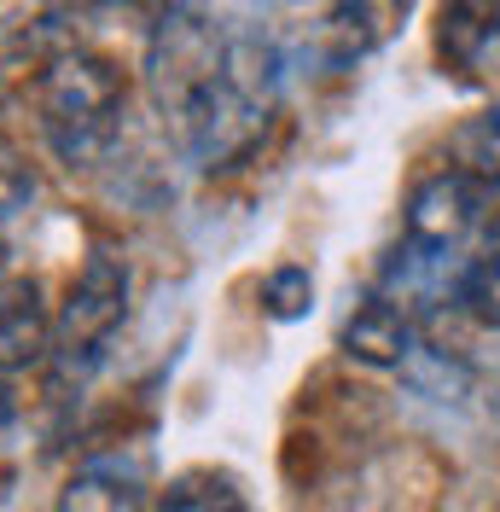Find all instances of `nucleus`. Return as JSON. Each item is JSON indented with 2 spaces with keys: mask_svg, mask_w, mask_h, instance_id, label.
<instances>
[{
  "mask_svg": "<svg viewBox=\"0 0 500 512\" xmlns=\"http://www.w3.org/2000/svg\"><path fill=\"white\" fill-rule=\"evenodd\" d=\"M437 59L454 82H489L500 70V0H437Z\"/></svg>",
  "mask_w": 500,
  "mask_h": 512,
  "instance_id": "6",
  "label": "nucleus"
},
{
  "mask_svg": "<svg viewBox=\"0 0 500 512\" xmlns=\"http://www.w3.org/2000/svg\"><path fill=\"white\" fill-rule=\"evenodd\" d=\"M390 6H396V12H407V6H413V0H390Z\"/></svg>",
  "mask_w": 500,
  "mask_h": 512,
  "instance_id": "18",
  "label": "nucleus"
},
{
  "mask_svg": "<svg viewBox=\"0 0 500 512\" xmlns=\"http://www.w3.org/2000/svg\"><path fill=\"white\" fill-rule=\"evenodd\" d=\"M123 117L128 76L105 53L64 47L59 59H47L41 82H35V123L59 163H70V169L105 163L111 146L123 140Z\"/></svg>",
  "mask_w": 500,
  "mask_h": 512,
  "instance_id": "2",
  "label": "nucleus"
},
{
  "mask_svg": "<svg viewBox=\"0 0 500 512\" xmlns=\"http://www.w3.org/2000/svg\"><path fill=\"white\" fill-rule=\"evenodd\" d=\"M35 198V169L30 158L12 146V140H0V222H12L24 204Z\"/></svg>",
  "mask_w": 500,
  "mask_h": 512,
  "instance_id": "15",
  "label": "nucleus"
},
{
  "mask_svg": "<svg viewBox=\"0 0 500 512\" xmlns=\"http://www.w3.org/2000/svg\"><path fill=\"white\" fill-rule=\"evenodd\" d=\"M285 64L309 70H349L378 47V6L373 0H280L274 24Z\"/></svg>",
  "mask_w": 500,
  "mask_h": 512,
  "instance_id": "4",
  "label": "nucleus"
},
{
  "mask_svg": "<svg viewBox=\"0 0 500 512\" xmlns=\"http://www.w3.org/2000/svg\"><path fill=\"white\" fill-rule=\"evenodd\" d=\"M41 355H53V315L41 303V286L6 280L0 286V379L35 367Z\"/></svg>",
  "mask_w": 500,
  "mask_h": 512,
  "instance_id": "9",
  "label": "nucleus"
},
{
  "mask_svg": "<svg viewBox=\"0 0 500 512\" xmlns=\"http://www.w3.org/2000/svg\"><path fill=\"white\" fill-rule=\"evenodd\" d=\"M262 309L274 320H303L314 309V274L303 262H285L262 280Z\"/></svg>",
  "mask_w": 500,
  "mask_h": 512,
  "instance_id": "14",
  "label": "nucleus"
},
{
  "mask_svg": "<svg viewBox=\"0 0 500 512\" xmlns=\"http://www.w3.org/2000/svg\"><path fill=\"white\" fill-rule=\"evenodd\" d=\"M157 512H250L245 489L233 472H216V466H192L181 478H169Z\"/></svg>",
  "mask_w": 500,
  "mask_h": 512,
  "instance_id": "11",
  "label": "nucleus"
},
{
  "mask_svg": "<svg viewBox=\"0 0 500 512\" xmlns=\"http://www.w3.org/2000/svg\"><path fill=\"white\" fill-rule=\"evenodd\" d=\"M18 419V402H12V384L0 379V437H6V425Z\"/></svg>",
  "mask_w": 500,
  "mask_h": 512,
  "instance_id": "16",
  "label": "nucleus"
},
{
  "mask_svg": "<svg viewBox=\"0 0 500 512\" xmlns=\"http://www.w3.org/2000/svg\"><path fill=\"white\" fill-rule=\"evenodd\" d=\"M59 41H64L59 0H0V64L59 59L53 53Z\"/></svg>",
  "mask_w": 500,
  "mask_h": 512,
  "instance_id": "10",
  "label": "nucleus"
},
{
  "mask_svg": "<svg viewBox=\"0 0 500 512\" xmlns=\"http://www.w3.org/2000/svg\"><path fill=\"white\" fill-rule=\"evenodd\" d=\"M88 6H140V0H88Z\"/></svg>",
  "mask_w": 500,
  "mask_h": 512,
  "instance_id": "17",
  "label": "nucleus"
},
{
  "mask_svg": "<svg viewBox=\"0 0 500 512\" xmlns=\"http://www.w3.org/2000/svg\"><path fill=\"white\" fill-rule=\"evenodd\" d=\"M349 361H367V367H407V355L419 350V320L407 315L396 297L373 291L367 303H355L338 332Z\"/></svg>",
  "mask_w": 500,
  "mask_h": 512,
  "instance_id": "7",
  "label": "nucleus"
},
{
  "mask_svg": "<svg viewBox=\"0 0 500 512\" xmlns=\"http://www.w3.org/2000/svg\"><path fill=\"white\" fill-rule=\"evenodd\" d=\"M146 507V460L140 454H94L59 489V512H140Z\"/></svg>",
  "mask_w": 500,
  "mask_h": 512,
  "instance_id": "8",
  "label": "nucleus"
},
{
  "mask_svg": "<svg viewBox=\"0 0 500 512\" xmlns=\"http://www.w3.org/2000/svg\"><path fill=\"white\" fill-rule=\"evenodd\" d=\"M123 320H128V268L111 251H94L64 291V309L53 315V355H47L53 373L64 384L70 379L82 384L105 361Z\"/></svg>",
  "mask_w": 500,
  "mask_h": 512,
  "instance_id": "3",
  "label": "nucleus"
},
{
  "mask_svg": "<svg viewBox=\"0 0 500 512\" xmlns=\"http://www.w3.org/2000/svg\"><path fill=\"white\" fill-rule=\"evenodd\" d=\"M227 47H233V30L210 12V0H152L146 99L163 117V128L175 134V146L216 105L221 82H227Z\"/></svg>",
  "mask_w": 500,
  "mask_h": 512,
  "instance_id": "1",
  "label": "nucleus"
},
{
  "mask_svg": "<svg viewBox=\"0 0 500 512\" xmlns=\"http://www.w3.org/2000/svg\"><path fill=\"white\" fill-rule=\"evenodd\" d=\"M460 303H466L483 326H500V210H495V222L483 227V239H477V251H471V262H466Z\"/></svg>",
  "mask_w": 500,
  "mask_h": 512,
  "instance_id": "13",
  "label": "nucleus"
},
{
  "mask_svg": "<svg viewBox=\"0 0 500 512\" xmlns=\"http://www.w3.org/2000/svg\"><path fill=\"white\" fill-rule=\"evenodd\" d=\"M454 169L471 175L477 187H500V94L454 128Z\"/></svg>",
  "mask_w": 500,
  "mask_h": 512,
  "instance_id": "12",
  "label": "nucleus"
},
{
  "mask_svg": "<svg viewBox=\"0 0 500 512\" xmlns=\"http://www.w3.org/2000/svg\"><path fill=\"white\" fill-rule=\"evenodd\" d=\"M483 198H489V187H477L454 163L437 169L431 181H419L413 198H407L402 245L407 251H425V256H442V262H466V239L483 222Z\"/></svg>",
  "mask_w": 500,
  "mask_h": 512,
  "instance_id": "5",
  "label": "nucleus"
}]
</instances>
